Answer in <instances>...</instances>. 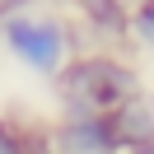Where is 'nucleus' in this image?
Listing matches in <instances>:
<instances>
[{
	"label": "nucleus",
	"instance_id": "f257e3e1",
	"mask_svg": "<svg viewBox=\"0 0 154 154\" xmlns=\"http://www.w3.org/2000/svg\"><path fill=\"white\" fill-rule=\"evenodd\" d=\"M56 94L70 117H112L140 94V75L117 56H79L56 75Z\"/></svg>",
	"mask_w": 154,
	"mask_h": 154
},
{
	"label": "nucleus",
	"instance_id": "f03ea898",
	"mask_svg": "<svg viewBox=\"0 0 154 154\" xmlns=\"http://www.w3.org/2000/svg\"><path fill=\"white\" fill-rule=\"evenodd\" d=\"M0 38L5 47L14 51L23 70L33 75H61L70 56V28L56 19V14H42V10H10L0 19Z\"/></svg>",
	"mask_w": 154,
	"mask_h": 154
},
{
	"label": "nucleus",
	"instance_id": "7ed1b4c3",
	"mask_svg": "<svg viewBox=\"0 0 154 154\" xmlns=\"http://www.w3.org/2000/svg\"><path fill=\"white\" fill-rule=\"evenodd\" d=\"M47 154H122L107 117H61L47 131Z\"/></svg>",
	"mask_w": 154,
	"mask_h": 154
},
{
	"label": "nucleus",
	"instance_id": "20e7f679",
	"mask_svg": "<svg viewBox=\"0 0 154 154\" xmlns=\"http://www.w3.org/2000/svg\"><path fill=\"white\" fill-rule=\"evenodd\" d=\"M107 126H112L117 145H122V154H135V149H154V103L145 94H135L131 103H122L112 117H107Z\"/></svg>",
	"mask_w": 154,
	"mask_h": 154
},
{
	"label": "nucleus",
	"instance_id": "39448f33",
	"mask_svg": "<svg viewBox=\"0 0 154 154\" xmlns=\"http://www.w3.org/2000/svg\"><path fill=\"white\" fill-rule=\"evenodd\" d=\"M79 10V19L89 23V28H98L103 38H122L126 23H131V14H126L122 0H70Z\"/></svg>",
	"mask_w": 154,
	"mask_h": 154
},
{
	"label": "nucleus",
	"instance_id": "423d86ee",
	"mask_svg": "<svg viewBox=\"0 0 154 154\" xmlns=\"http://www.w3.org/2000/svg\"><path fill=\"white\" fill-rule=\"evenodd\" d=\"M126 28L135 33V38L145 42V47H154V0H135V10H131V23Z\"/></svg>",
	"mask_w": 154,
	"mask_h": 154
},
{
	"label": "nucleus",
	"instance_id": "0eeeda50",
	"mask_svg": "<svg viewBox=\"0 0 154 154\" xmlns=\"http://www.w3.org/2000/svg\"><path fill=\"white\" fill-rule=\"evenodd\" d=\"M0 154H28V145H23V135L14 131L5 117H0Z\"/></svg>",
	"mask_w": 154,
	"mask_h": 154
},
{
	"label": "nucleus",
	"instance_id": "6e6552de",
	"mask_svg": "<svg viewBox=\"0 0 154 154\" xmlns=\"http://www.w3.org/2000/svg\"><path fill=\"white\" fill-rule=\"evenodd\" d=\"M135 154H154V149H135Z\"/></svg>",
	"mask_w": 154,
	"mask_h": 154
},
{
	"label": "nucleus",
	"instance_id": "1a4fd4ad",
	"mask_svg": "<svg viewBox=\"0 0 154 154\" xmlns=\"http://www.w3.org/2000/svg\"><path fill=\"white\" fill-rule=\"evenodd\" d=\"M122 5H126V0H122Z\"/></svg>",
	"mask_w": 154,
	"mask_h": 154
},
{
	"label": "nucleus",
	"instance_id": "9d476101",
	"mask_svg": "<svg viewBox=\"0 0 154 154\" xmlns=\"http://www.w3.org/2000/svg\"><path fill=\"white\" fill-rule=\"evenodd\" d=\"M149 103H154V98H149Z\"/></svg>",
	"mask_w": 154,
	"mask_h": 154
}]
</instances>
